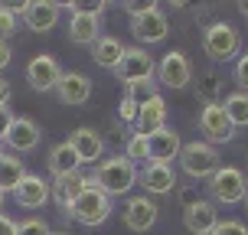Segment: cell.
Instances as JSON below:
<instances>
[{"label":"cell","instance_id":"obj_23","mask_svg":"<svg viewBox=\"0 0 248 235\" xmlns=\"http://www.w3.org/2000/svg\"><path fill=\"white\" fill-rule=\"evenodd\" d=\"M46 167H49L52 176H65V173H75V170H82V163L75 157V150L69 147V141H59L56 147L49 150V157H46Z\"/></svg>","mask_w":248,"mask_h":235},{"label":"cell","instance_id":"obj_38","mask_svg":"<svg viewBox=\"0 0 248 235\" xmlns=\"http://www.w3.org/2000/svg\"><path fill=\"white\" fill-rule=\"evenodd\" d=\"M7 101H10V82L0 75V105H7Z\"/></svg>","mask_w":248,"mask_h":235},{"label":"cell","instance_id":"obj_32","mask_svg":"<svg viewBox=\"0 0 248 235\" xmlns=\"http://www.w3.org/2000/svg\"><path fill=\"white\" fill-rule=\"evenodd\" d=\"M209 235H248V229L242 222H235V219H222Z\"/></svg>","mask_w":248,"mask_h":235},{"label":"cell","instance_id":"obj_40","mask_svg":"<svg viewBox=\"0 0 248 235\" xmlns=\"http://www.w3.org/2000/svg\"><path fill=\"white\" fill-rule=\"evenodd\" d=\"M0 212H3V193H0Z\"/></svg>","mask_w":248,"mask_h":235},{"label":"cell","instance_id":"obj_17","mask_svg":"<svg viewBox=\"0 0 248 235\" xmlns=\"http://www.w3.org/2000/svg\"><path fill=\"white\" fill-rule=\"evenodd\" d=\"M69 147L75 150L78 163H95L105 157V141H101V134L95 127H75L69 134Z\"/></svg>","mask_w":248,"mask_h":235},{"label":"cell","instance_id":"obj_14","mask_svg":"<svg viewBox=\"0 0 248 235\" xmlns=\"http://www.w3.org/2000/svg\"><path fill=\"white\" fill-rule=\"evenodd\" d=\"M39 137H43V131L30 118H13L10 131L3 137V147H10V154H30L39 147Z\"/></svg>","mask_w":248,"mask_h":235},{"label":"cell","instance_id":"obj_8","mask_svg":"<svg viewBox=\"0 0 248 235\" xmlns=\"http://www.w3.org/2000/svg\"><path fill=\"white\" fill-rule=\"evenodd\" d=\"M154 78H157V85H167V88H173V92L176 88H186L189 78H193V65L186 59V52L170 49L157 65H154Z\"/></svg>","mask_w":248,"mask_h":235},{"label":"cell","instance_id":"obj_29","mask_svg":"<svg viewBox=\"0 0 248 235\" xmlns=\"http://www.w3.org/2000/svg\"><path fill=\"white\" fill-rule=\"evenodd\" d=\"M124 95H131V98L140 105V101H147L150 95H157V78H144V82H137V85H127Z\"/></svg>","mask_w":248,"mask_h":235},{"label":"cell","instance_id":"obj_37","mask_svg":"<svg viewBox=\"0 0 248 235\" xmlns=\"http://www.w3.org/2000/svg\"><path fill=\"white\" fill-rule=\"evenodd\" d=\"M0 235H16V222L3 212H0Z\"/></svg>","mask_w":248,"mask_h":235},{"label":"cell","instance_id":"obj_2","mask_svg":"<svg viewBox=\"0 0 248 235\" xmlns=\"http://www.w3.org/2000/svg\"><path fill=\"white\" fill-rule=\"evenodd\" d=\"M72 10L69 20V39L75 46H95L101 36V13L105 3H65Z\"/></svg>","mask_w":248,"mask_h":235},{"label":"cell","instance_id":"obj_16","mask_svg":"<svg viewBox=\"0 0 248 235\" xmlns=\"http://www.w3.org/2000/svg\"><path fill=\"white\" fill-rule=\"evenodd\" d=\"M137 180L144 183L147 196H163V193H173L176 189V170L167 163H144V170L137 173Z\"/></svg>","mask_w":248,"mask_h":235},{"label":"cell","instance_id":"obj_12","mask_svg":"<svg viewBox=\"0 0 248 235\" xmlns=\"http://www.w3.org/2000/svg\"><path fill=\"white\" fill-rule=\"evenodd\" d=\"M131 33H134V39H137V43H144V46H150V43H163V39H167V33H170L167 13H163L160 7L147 10L144 16L131 20Z\"/></svg>","mask_w":248,"mask_h":235},{"label":"cell","instance_id":"obj_36","mask_svg":"<svg viewBox=\"0 0 248 235\" xmlns=\"http://www.w3.org/2000/svg\"><path fill=\"white\" fill-rule=\"evenodd\" d=\"M10 43H7V39H0V72H3V69H7V65H10Z\"/></svg>","mask_w":248,"mask_h":235},{"label":"cell","instance_id":"obj_13","mask_svg":"<svg viewBox=\"0 0 248 235\" xmlns=\"http://www.w3.org/2000/svg\"><path fill=\"white\" fill-rule=\"evenodd\" d=\"M62 78V69L59 62L52 59V56H33L30 59V65H26V82L36 88V92H56V85H59Z\"/></svg>","mask_w":248,"mask_h":235},{"label":"cell","instance_id":"obj_10","mask_svg":"<svg viewBox=\"0 0 248 235\" xmlns=\"http://www.w3.org/2000/svg\"><path fill=\"white\" fill-rule=\"evenodd\" d=\"M180 150H183V141H180V134H176L173 127H160L157 134L147 137V163H167V167H173Z\"/></svg>","mask_w":248,"mask_h":235},{"label":"cell","instance_id":"obj_3","mask_svg":"<svg viewBox=\"0 0 248 235\" xmlns=\"http://www.w3.org/2000/svg\"><path fill=\"white\" fill-rule=\"evenodd\" d=\"M69 219L78 225H88V229H95V225L108 222V216H111V199L105 196L101 189H95V186L88 183L78 196H75V203L69 206Z\"/></svg>","mask_w":248,"mask_h":235},{"label":"cell","instance_id":"obj_28","mask_svg":"<svg viewBox=\"0 0 248 235\" xmlns=\"http://www.w3.org/2000/svg\"><path fill=\"white\" fill-rule=\"evenodd\" d=\"M16 235H52V229H49L46 219L30 216V219H23V222H16Z\"/></svg>","mask_w":248,"mask_h":235},{"label":"cell","instance_id":"obj_42","mask_svg":"<svg viewBox=\"0 0 248 235\" xmlns=\"http://www.w3.org/2000/svg\"><path fill=\"white\" fill-rule=\"evenodd\" d=\"M245 199H248V196H245Z\"/></svg>","mask_w":248,"mask_h":235},{"label":"cell","instance_id":"obj_39","mask_svg":"<svg viewBox=\"0 0 248 235\" xmlns=\"http://www.w3.org/2000/svg\"><path fill=\"white\" fill-rule=\"evenodd\" d=\"M238 10H242V16H248V3H238Z\"/></svg>","mask_w":248,"mask_h":235},{"label":"cell","instance_id":"obj_6","mask_svg":"<svg viewBox=\"0 0 248 235\" xmlns=\"http://www.w3.org/2000/svg\"><path fill=\"white\" fill-rule=\"evenodd\" d=\"M209 193L216 203L222 206H235L248 196V180L238 167H219L216 173L209 176Z\"/></svg>","mask_w":248,"mask_h":235},{"label":"cell","instance_id":"obj_27","mask_svg":"<svg viewBox=\"0 0 248 235\" xmlns=\"http://www.w3.org/2000/svg\"><path fill=\"white\" fill-rule=\"evenodd\" d=\"M124 157L134 163H144L147 160V137H140V134H131L127 137V147H124Z\"/></svg>","mask_w":248,"mask_h":235},{"label":"cell","instance_id":"obj_11","mask_svg":"<svg viewBox=\"0 0 248 235\" xmlns=\"http://www.w3.org/2000/svg\"><path fill=\"white\" fill-rule=\"evenodd\" d=\"M160 127H167V101L163 95H150L147 101H140V108H137V121H134V134L140 137H150L157 134Z\"/></svg>","mask_w":248,"mask_h":235},{"label":"cell","instance_id":"obj_9","mask_svg":"<svg viewBox=\"0 0 248 235\" xmlns=\"http://www.w3.org/2000/svg\"><path fill=\"white\" fill-rule=\"evenodd\" d=\"M199 131L206 134V144H229L232 141V124H229V118H225L222 105L219 101H206V108L199 111Z\"/></svg>","mask_w":248,"mask_h":235},{"label":"cell","instance_id":"obj_19","mask_svg":"<svg viewBox=\"0 0 248 235\" xmlns=\"http://www.w3.org/2000/svg\"><path fill=\"white\" fill-rule=\"evenodd\" d=\"M157 203L150 196H134L127 199V206H124V225L131 229V232H147V229H154V222H157Z\"/></svg>","mask_w":248,"mask_h":235},{"label":"cell","instance_id":"obj_30","mask_svg":"<svg viewBox=\"0 0 248 235\" xmlns=\"http://www.w3.org/2000/svg\"><path fill=\"white\" fill-rule=\"evenodd\" d=\"M137 108H140V105H137L131 95H124L121 105H118V118H121L124 124H131V127H134V121H137Z\"/></svg>","mask_w":248,"mask_h":235},{"label":"cell","instance_id":"obj_20","mask_svg":"<svg viewBox=\"0 0 248 235\" xmlns=\"http://www.w3.org/2000/svg\"><path fill=\"white\" fill-rule=\"evenodd\" d=\"M88 186V176L82 170H75V173H65V176H52L49 183V199L59 206V209H69L75 203V196L82 193Z\"/></svg>","mask_w":248,"mask_h":235},{"label":"cell","instance_id":"obj_5","mask_svg":"<svg viewBox=\"0 0 248 235\" xmlns=\"http://www.w3.org/2000/svg\"><path fill=\"white\" fill-rule=\"evenodd\" d=\"M202 46H206V56L212 62H229L242 49V36L232 23H209L206 36H202Z\"/></svg>","mask_w":248,"mask_h":235},{"label":"cell","instance_id":"obj_33","mask_svg":"<svg viewBox=\"0 0 248 235\" xmlns=\"http://www.w3.org/2000/svg\"><path fill=\"white\" fill-rule=\"evenodd\" d=\"M235 82L242 85V92H248V56H238V62H235Z\"/></svg>","mask_w":248,"mask_h":235},{"label":"cell","instance_id":"obj_26","mask_svg":"<svg viewBox=\"0 0 248 235\" xmlns=\"http://www.w3.org/2000/svg\"><path fill=\"white\" fill-rule=\"evenodd\" d=\"M222 111L232 127H248V92H232L222 101Z\"/></svg>","mask_w":248,"mask_h":235},{"label":"cell","instance_id":"obj_4","mask_svg":"<svg viewBox=\"0 0 248 235\" xmlns=\"http://www.w3.org/2000/svg\"><path fill=\"white\" fill-rule=\"evenodd\" d=\"M176 160H180V170L189 180H209L219 170V150L206 141H189V144H183Z\"/></svg>","mask_w":248,"mask_h":235},{"label":"cell","instance_id":"obj_34","mask_svg":"<svg viewBox=\"0 0 248 235\" xmlns=\"http://www.w3.org/2000/svg\"><path fill=\"white\" fill-rule=\"evenodd\" d=\"M154 7H157V3H147V0H144V3H140V0H131V3H124V10L131 13V20L144 16V13H147V10H154Z\"/></svg>","mask_w":248,"mask_h":235},{"label":"cell","instance_id":"obj_22","mask_svg":"<svg viewBox=\"0 0 248 235\" xmlns=\"http://www.w3.org/2000/svg\"><path fill=\"white\" fill-rule=\"evenodd\" d=\"M59 16H62L59 3H46V0H39V3H26L23 23L30 26L33 33H49V30H56Z\"/></svg>","mask_w":248,"mask_h":235},{"label":"cell","instance_id":"obj_7","mask_svg":"<svg viewBox=\"0 0 248 235\" xmlns=\"http://www.w3.org/2000/svg\"><path fill=\"white\" fill-rule=\"evenodd\" d=\"M114 75H118V82H121L124 88L137 85V82H144V78H154V56H150L144 46H127L121 62H118V69H114Z\"/></svg>","mask_w":248,"mask_h":235},{"label":"cell","instance_id":"obj_1","mask_svg":"<svg viewBox=\"0 0 248 235\" xmlns=\"http://www.w3.org/2000/svg\"><path fill=\"white\" fill-rule=\"evenodd\" d=\"M88 183L95 189H101L108 199H118L137 183V167L121 154V157H111V160H101L95 167V173L88 176Z\"/></svg>","mask_w":248,"mask_h":235},{"label":"cell","instance_id":"obj_15","mask_svg":"<svg viewBox=\"0 0 248 235\" xmlns=\"http://www.w3.org/2000/svg\"><path fill=\"white\" fill-rule=\"evenodd\" d=\"M13 199L23 209H43L49 203V180H43L39 173H26L20 186L13 189Z\"/></svg>","mask_w":248,"mask_h":235},{"label":"cell","instance_id":"obj_18","mask_svg":"<svg viewBox=\"0 0 248 235\" xmlns=\"http://www.w3.org/2000/svg\"><path fill=\"white\" fill-rule=\"evenodd\" d=\"M183 225L189 235H209L216 225H219V212H216V203H206V199H196L193 206L183 209Z\"/></svg>","mask_w":248,"mask_h":235},{"label":"cell","instance_id":"obj_24","mask_svg":"<svg viewBox=\"0 0 248 235\" xmlns=\"http://www.w3.org/2000/svg\"><path fill=\"white\" fill-rule=\"evenodd\" d=\"M23 176H26L23 160H20L16 154H10V150H3V154H0V193H3V196L13 193Z\"/></svg>","mask_w":248,"mask_h":235},{"label":"cell","instance_id":"obj_25","mask_svg":"<svg viewBox=\"0 0 248 235\" xmlns=\"http://www.w3.org/2000/svg\"><path fill=\"white\" fill-rule=\"evenodd\" d=\"M124 49H127V46H124L118 36H98V43L92 46V56H95V62H98L101 69H118Z\"/></svg>","mask_w":248,"mask_h":235},{"label":"cell","instance_id":"obj_31","mask_svg":"<svg viewBox=\"0 0 248 235\" xmlns=\"http://www.w3.org/2000/svg\"><path fill=\"white\" fill-rule=\"evenodd\" d=\"M13 30H16V16H13V10L7 3H0V39L13 36Z\"/></svg>","mask_w":248,"mask_h":235},{"label":"cell","instance_id":"obj_35","mask_svg":"<svg viewBox=\"0 0 248 235\" xmlns=\"http://www.w3.org/2000/svg\"><path fill=\"white\" fill-rule=\"evenodd\" d=\"M10 124H13V111L7 108V105H0V141L7 137V131H10Z\"/></svg>","mask_w":248,"mask_h":235},{"label":"cell","instance_id":"obj_41","mask_svg":"<svg viewBox=\"0 0 248 235\" xmlns=\"http://www.w3.org/2000/svg\"><path fill=\"white\" fill-rule=\"evenodd\" d=\"M0 154H3V141H0Z\"/></svg>","mask_w":248,"mask_h":235},{"label":"cell","instance_id":"obj_21","mask_svg":"<svg viewBox=\"0 0 248 235\" xmlns=\"http://www.w3.org/2000/svg\"><path fill=\"white\" fill-rule=\"evenodd\" d=\"M56 95H59L62 105L78 108V105H85V101L92 98V82H88V75H82V72H62L59 85H56Z\"/></svg>","mask_w":248,"mask_h":235}]
</instances>
